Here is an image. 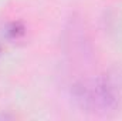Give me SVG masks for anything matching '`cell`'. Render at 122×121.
<instances>
[{
    "instance_id": "1",
    "label": "cell",
    "mask_w": 122,
    "mask_h": 121,
    "mask_svg": "<svg viewBox=\"0 0 122 121\" xmlns=\"http://www.w3.org/2000/svg\"><path fill=\"white\" fill-rule=\"evenodd\" d=\"M24 33H26V29L20 22H13L6 27V36L10 40H17V38L23 37Z\"/></svg>"
}]
</instances>
